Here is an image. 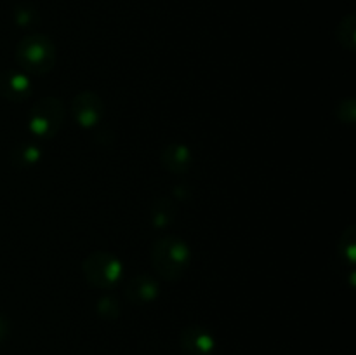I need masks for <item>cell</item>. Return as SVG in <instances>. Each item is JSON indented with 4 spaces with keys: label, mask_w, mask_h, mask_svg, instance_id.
<instances>
[{
    "label": "cell",
    "mask_w": 356,
    "mask_h": 355,
    "mask_svg": "<svg viewBox=\"0 0 356 355\" xmlns=\"http://www.w3.org/2000/svg\"><path fill=\"white\" fill-rule=\"evenodd\" d=\"M149 258L156 274L165 281H179L190 267V246L177 235H162L152 244Z\"/></svg>",
    "instance_id": "6da1fadb"
},
{
    "label": "cell",
    "mask_w": 356,
    "mask_h": 355,
    "mask_svg": "<svg viewBox=\"0 0 356 355\" xmlns=\"http://www.w3.org/2000/svg\"><path fill=\"white\" fill-rule=\"evenodd\" d=\"M16 61L26 75H45V73H49L54 68V42L47 35H26L16 45Z\"/></svg>",
    "instance_id": "7a4b0ae2"
},
{
    "label": "cell",
    "mask_w": 356,
    "mask_h": 355,
    "mask_svg": "<svg viewBox=\"0 0 356 355\" xmlns=\"http://www.w3.org/2000/svg\"><path fill=\"white\" fill-rule=\"evenodd\" d=\"M83 277L87 284L96 289H113L120 284L124 265L106 251H94L82 263Z\"/></svg>",
    "instance_id": "3957f363"
},
{
    "label": "cell",
    "mask_w": 356,
    "mask_h": 355,
    "mask_svg": "<svg viewBox=\"0 0 356 355\" xmlns=\"http://www.w3.org/2000/svg\"><path fill=\"white\" fill-rule=\"evenodd\" d=\"M65 122V106L61 100L54 96H47L38 100L31 106L30 117H28V127L31 134L37 138L49 139L54 138Z\"/></svg>",
    "instance_id": "277c9868"
},
{
    "label": "cell",
    "mask_w": 356,
    "mask_h": 355,
    "mask_svg": "<svg viewBox=\"0 0 356 355\" xmlns=\"http://www.w3.org/2000/svg\"><path fill=\"white\" fill-rule=\"evenodd\" d=\"M72 113L76 124L83 129H92L103 120V97L94 90H82L72 101Z\"/></svg>",
    "instance_id": "5b68a950"
},
{
    "label": "cell",
    "mask_w": 356,
    "mask_h": 355,
    "mask_svg": "<svg viewBox=\"0 0 356 355\" xmlns=\"http://www.w3.org/2000/svg\"><path fill=\"white\" fill-rule=\"evenodd\" d=\"M33 94V82L23 70L0 72V96L13 103L26 101Z\"/></svg>",
    "instance_id": "8992f818"
},
{
    "label": "cell",
    "mask_w": 356,
    "mask_h": 355,
    "mask_svg": "<svg viewBox=\"0 0 356 355\" xmlns=\"http://www.w3.org/2000/svg\"><path fill=\"white\" fill-rule=\"evenodd\" d=\"M181 350L186 355H212L216 350V340L205 327L191 324L181 331Z\"/></svg>",
    "instance_id": "52a82bcc"
},
{
    "label": "cell",
    "mask_w": 356,
    "mask_h": 355,
    "mask_svg": "<svg viewBox=\"0 0 356 355\" xmlns=\"http://www.w3.org/2000/svg\"><path fill=\"white\" fill-rule=\"evenodd\" d=\"M159 284L153 277L146 274H138L125 285V296L136 305H148L159 298Z\"/></svg>",
    "instance_id": "ba28073f"
},
{
    "label": "cell",
    "mask_w": 356,
    "mask_h": 355,
    "mask_svg": "<svg viewBox=\"0 0 356 355\" xmlns=\"http://www.w3.org/2000/svg\"><path fill=\"white\" fill-rule=\"evenodd\" d=\"M160 162L165 171L172 174H184L190 171L193 157H191L190 146L183 145V143H170L162 150L160 155Z\"/></svg>",
    "instance_id": "9c48e42d"
},
{
    "label": "cell",
    "mask_w": 356,
    "mask_h": 355,
    "mask_svg": "<svg viewBox=\"0 0 356 355\" xmlns=\"http://www.w3.org/2000/svg\"><path fill=\"white\" fill-rule=\"evenodd\" d=\"M176 204L167 197H159L152 204L149 209V218H152L153 226L156 228H165L176 218Z\"/></svg>",
    "instance_id": "30bf717a"
},
{
    "label": "cell",
    "mask_w": 356,
    "mask_h": 355,
    "mask_svg": "<svg viewBox=\"0 0 356 355\" xmlns=\"http://www.w3.org/2000/svg\"><path fill=\"white\" fill-rule=\"evenodd\" d=\"M42 160L40 146L24 143V145L16 146L10 153V162L16 167H33Z\"/></svg>",
    "instance_id": "8fae6325"
},
{
    "label": "cell",
    "mask_w": 356,
    "mask_h": 355,
    "mask_svg": "<svg viewBox=\"0 0 356 355\" xmlns=\"http://www.w3.org/2000/svg\"><path fill=\"white\" fill-rule=\"evenodd\" d=\"M337 38L341 44L346 49L353 51L356 42V19L355 14H348L343 21H341L339 28H337Z\"/></svg>",
    "instance_id": "7c38bea8"
},
{
    "label": "cell",
    "mask_w": 356,
    "mask_h": 355,
    "mask_svg": "<svg viewBox=\"0 0 356 355\" xmlns=\"http://www.w3.org/2000/svg\"><path fill=\"white\" fill-rule=\"evenodd\" d=\"M96 312L103 319H117L120 315V305L113 296H103V298L97 299Z\"/></svg>",
    "instance_id": "4fadbf2b"
},
{
    "label": "cell",
    "mask_w": 356,
    "mask_h": 355,
    "mask_svg": "<svg viewBox=\"0 0 356 355\" xmlns=\"http://www.w3.org/2000/svg\"><path fill=\"white\" fill-rule=\"evenodd\" d=\"M355 226H350L344 230L343 237H341V256L348 261V263H355V253H356V242H355Z\"/></svg>",
    "instance_id": "5bb4252c"
},
{
    "label": "cell",
    "mask_w": 356,
    "mask_h": 355,
    "mask_svg": "<svg viewBox=\"0 0 356 355\" xmlns=\"http://www.w3.org/2000/svg\"><path fill=\"white\" fill-rule=\"evenodd\" d=\"M14 19H16L19 26H31L37 21V14L31 9H26V7H19L16 14H14Z\"/></svg>",
    "instance_id": "9a60e30c"
},
{
    "label": "cell",
    "mask_w": 356,
    "mask_h": 355,
    "mask_svg": "<svg viewBox=\"0 0 356 355\" xmlns=\"http://www.w3.org/2000/svg\"><path fill=\"white\" fill-rule=\"evenodd\" d=\"M7 334H9V322H7L6 317L0 313V341L6 340Z\"/></svg>",
    "instance_id": "2e32d148"
}]
</instances>
